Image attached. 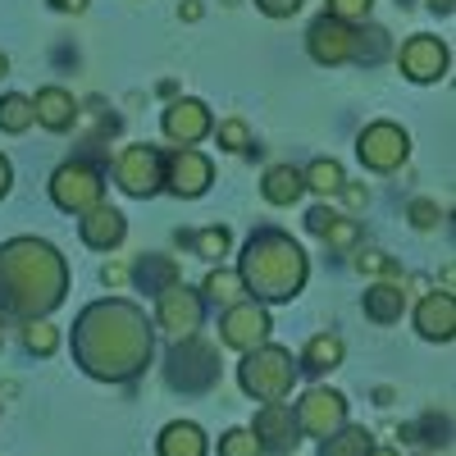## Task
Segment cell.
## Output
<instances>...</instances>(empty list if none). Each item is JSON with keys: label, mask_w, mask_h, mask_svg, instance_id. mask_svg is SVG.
Instances as JSON below:
<instances>
[{"label": "cell", "mask_w": 456, "mask_h": 456, "mask_svg": "<svg viewBox=\"0 0 456 456\" xmlns=\"http://www.w3.org/2000/svg\"><path fill=\"white\" fill-rule=\"evenodd\" d=\"M201 320H206V301H201L197 288H187L183 279L156 297V324H160L174 342H178V338H192V333L201 329Z\"/></svg>", "instance_id": "9"}, {"label": "cell", "mask_w": 456, "mask_h": 456, "mask_svg": "<svg viewBox=\"0 0 456 456\" xmlns=\"http://www.w3.org/2000/svg\"><path fill=\"white\" fill-rule=\"evenodd\" d=\"M0 342H5V329H0Z\"/></svg>", "instance_id": "48"}, {"label": "cell", "mask_w": 456, "mask_h": 456, "mask_svg": "<svg viewBox=\"0 0 456 456\" xmlns=\"http://www.w3.org/2000/svg\"><path fill=\"white\" fill-rule=\"evenodd\" d=\"M51 5H55V10H73V14H78V10H87V0H51Z\"/></svg>", "instance_id": "44"}, {"label": "cell", "mask_w": 456, "mask_h": 456, "mask_svg": "<svg viewBox=\"0 0 456 456\" xmlns=\"http://www.w3.org/2000/svg\"><path fill=\"white\" fill-rule=\"evenodd\" d=\"M429 10L434 14H452V0H429Z\"/></svg>", "instance_id": "45"}, {"label": "cell", "mask_w": 456, "mask_h": 456, "mask_svg": "<svg viewBox=\"0 0 456 456\" xmlns=\"http://www.w3.org/2000/svg\"><path fill=\"white\" fill-rule=\"evenodd\" d=\"M370 10H374V0H329V10L324 14H333V19H342V23H365L370 19Z\"/></svg>", "instance_id": "35"}, {"label": "cell", "mask_w": 456, "mask_h": 456, "mask_svg": "<svg viewBox=\"0 0 456 456\" xmlns=\"http://www.w3.org/2000/svg\"><path fill=\"white\" fill-rule=\"evenodd\" d=\"M78 238H83V247H92V251H114L124 238H128V219L114 210V206H92L83 219H78Z\"/></svg>", "instance_id": "17"}, {"label": "cell", "mask_w": 456, "mask_h": 456, "mask_svg": "<svg viewBox=\"0 0 456 456\" xmlns=\"http://www.w3.org/2000/svg\"><path fill=\"white\" fill-rule=\"evenodd\" d=\"M23 347L32 356H51L60 347V333L46 324V320H23Z\"/></svg>", "instance_id": "31"}, {"label": "cell", "mask_w": 456, "mask_h": 456, "mask_svg": "<svg viewBox=\"0 0 456 456\" xmlns=\"http://www.w3.org/2000/svg\"><path fill=\"white\" fill-rule=\"evenodd\" d=\"M342 356H347V347H342V338L338 333H315L306 342V352H301L297 370H306V374H329L342 365Z\"/></svg>", "instance_id": "23"}, {"label": "cell", "mask_w": 456, "mask_h": 456, "mask_svg": "<svg viewBox=\"0 0 456 456\" xmlns=\"http://www.w3.org/2000/svg\"><path fill=\"white\" fill-rule=\"evenodd\" d=\"M406 215H411V224L420 228V233H429V228H438V224H443L438 201H425V197H420V201H411V206H406Z\"/></svg>", "instance_id": "36"}, {"label": "cell", "mask_w": 456, "mask_h": 456, "mask_svg": "<svg viewBox=\"0 0 456 456\" xmlns=\"http://www.w3.org/2000/svg\"><path fill=\"white\" fill-rule=\"evenodd\" d=\"M210 133H215V142H219L224 151H247V146H251V128H247L242 119H224V124H215Z\"/></svg>", "instance_id": "33"}, {"label": "cell", "mask_w": 456, "mask_h": 456, "mask_svg": "<svg viewBox=\"0 0 456 456\" xmlns=\"http://www.w3.org/2000/svg\"><path fill=\"white\" fill-rule=\"evenodd\" d=\"M165 384L178 393H210L219 384V347L192 338H178L165 361Z\"/></svg>", "instance_id": "5"}, {"label": "cell", "mask_w": 456, "mask_h": 456, "mask_svg": "<svg viewBox=\"0 0 456 456\" xmlns=\"http://www.w3.org/2000/svg\"><path fill=\"white\" fill-rule=\"evenodd\" d=\"M251 434H256V443H260L265 452H279V456H288V452L301 443L297 415H292L288 402H260L256 420H251Z\"/></svg>", "instance_id": "15"}, {"label": "cell", "mask_w": 456, "mask_h": 456, "mask_svg": "<svg viewBox=\"0 0 456 456\" xmlns=\"http://www.w3.org/2000/svg\"><path fill=\"white\" fill-rule=\"evenodd\" d=\"M301 183H306V192H315V197H338V187L347 183V174H342L338 160H315L311 169H301Z\"/></svg>", "instance_id": "30"}, {"label": "cell", "mask_w": 456, "mask_h": 456, "mask_svg": "<svg viewBox=\"0 0 456 456\" xmlns=\"http://www.w3.org/2000/svg\"><path fill=\"white\" fill-rule=\"evenodd\" d=\"M297 361L288 347H274V342H260V347L242 352V365H238V384L247 397L256 402H283L297 384Z\"/></svg>", "instance_id": "4"}, {"label": "cell", "mask_w": 456, "mask_h": 456, "mask_svg": "<svg viewBox=\"0 0 456 456\" xmlns=\"http://www.w3.org/2000/svg\"><path fill=\"white\" fill-rule=\"evenodd\" d=\"M5 73H10V60H5V55H0V78H5Z\"/></svg>", "instance_id": "47"}, {"label": "cell", "mask_w": 456, "mask_h": 456, "mask_svg": "<svg viewBox=\"0 0 456 456\" xmlns=\"http://www.w3.org/2000/svg\"><path fill=\"white\" fill-rule=\"evenodd\" d=\"M28 128H32V96L5 92V96H0V133L19 137V133H28Z\"/></svg>", "instance_id": "28"}, {"label": "cell", "mask_w": 456, "mask_h": 456, "mask_svg": "<svg viewBox=\"0 0 456 456\" xmlns=\"http://www.w3.org/2000/svg\"><path fill=\"white\" fill-rule=\"evenodd\" d=\"M402 311H406L402 283H374V288H365V320H374V324H397Z\"/></svg>", "instance_id": "24"}, {"label": "cell", "mask_w": 456, "mask_h": 456, "mask_svg": "<svg viewBox=\"0 0 456 456\" xmlns=\"http://www.w3.org/2000/svg\"><path fill=\"white\" fill-rule=\"evenodd\" d=\"M356 156H361V165L374 169V174H393V169H402L406 156H411V137H406V128H397V124H388V119L365 124L361 137H356Z\"/></svg>", "instance_id": "8"}, {"label": "cell", "mask_w": 456, "mask_h": 456, "mask_svg": "<svg viewBox=\"0 0 456 456\" xmlns=\"http://www.w3.org/2000/svg\"><path fill=\"white\" fill-rule=\"evenodd\" d=\"M415 329L429 342H452L456 338V297L452 292H429L415 306Z\"/></svg>", "instance_id": "18"}, {"label": "cell", "mask_w": 456, "mask_h": 456, "mask_svg": "<svg viewBox=\"0 0 456 456\" xmlns=\"http://www.w3.org/2000/svg\"><path fill=\"white\" fill-rule=\"evenodd\" d=\"M370 452H374V438L370 429H356V425H342L329 438H320V456H370Z\"/></svg>", "instance_id": "26"}, {"label": "cell", "mask_w": 456, "mask_h": 456, "mask_svg": "<svg viewBox=\"0 0 456 456\" xmlns=\"http://www.w3.org/2000/svg\"><path fill=\"white\" fill-rule=\"evenodd\" d=\"M306 0H256V10L260 14H270V19H292Z\"/></svg>", "instance_id": "38"}, {"label": "cell", "mask_w": 456, "mask_h": 456, "mask_svg": "<svg viewBox=\"0 0 456 456\" xmlns=\"http://www.w3.org/2000/svg\"><path fill=\"white\" fill-rule=\"evenodd\" d=\"M69 292V265L42 238H10L0 247V315L46 320Z\"/></svg>", "instance_id": "2"}, {"label": "cell", "mask_w": 456, "mask_h": 456, "mask_svg": "<svg viewBox=\"0 0 456 456\" xmlns=\"http://www.w3.org/2000/svg\"><path fill=\"white\" fill-rule=\"evenodd\" d=\"M356 238H361V224H356V219H347V215H338V219H333V228L324 233V242H329L333 251H347V247H356Z\"/></svg>", "instance_id": "34"}, {"label": "cell", "mask_w": 456, "mask_h": 456, "mask_svg": "<svg viewBox=\"0 0 456 456\" xmlns=\"http://www.w3.org/2000/svg\"><path fill=\"white\" fill-rule=\"evenodd\" d=\"M210 183H215V165H210L206 151H197V146H174L169 156H165V187H169L174 197L192 201V197L206 192Z\"/></svg>", "instance_id": "11"}, {"label": "cell", "mask_w": 456, "mask_h": 456, "mask_svg": "<svg viewBox=\"0 0 456 456\" xmlns=\"http://www.w3.org/2000/svg\"><path fill=\"white\" fill-rule=\"evenodd\" d=\"M338 197L347 201V206H365L370 192H365V187H356V183H342V187H338Z\"/></svg>", "instance_id": "41"}, {"label": "cell", "mask_w": 456, "mask_h": 456, "mask_svg": "<svg viewBox=\"0 0 456 456\" xmlns=\"http://www.w3.org/2000/svg\"><path fill=\"white\" fill-rule=\"evenodd\" d=\"M10 183H14V169H10V160H5V151H0V197L10 192Z\"/></svg>", "instance_id": "42"}, {"label": "cell", "mask_w": 456, "mask_h": 456, "mask_svg": "<svg viewBox=\"0 0 456 456\" xmlns=\"http://www.w3.org/2000/svg\"><path fill=\"white\" fill-rule=\"evenodd\" d=\"M306 274H311V260L283 228H256L238 256V279H242L247 297L260 301V306L292 301L306 288Z\"/></svg>", "instance_id": "3"}, {"label": "cell", "mask_w": 456, "mask_h": 456, "mask_svg": "<svg viewBox=\"0 0 456 456\" xmlns=\"http://www.w3.org/2000/svg\"><path fill=\"white\" fill-rule=\"evenodd\" d=\"M101 283H110V288H119V283H128V265H119V260H110L105 270H101Z\"/></svg>", "instance_id": "40"}, {"label": "cell", "mask_w": 456, "mask_h": 456, "mask_svg": "<svg viewBox=\"0 0 456 456\" xmlns=\"http://www.w3.org/2000/svg\"><path fill=\"white\" fill-rule=\"evenodd\" d=\"M270 311L260 306V301H251V297H242L238 306H228L224 315H219V342L224 347H233V352H251V347H260V342H270Z\"/></svg>", "instance_id": "10"}, {"label": "cell", "mask_w": 456, "mask_h": 456, "mask_svg": "<svg viewBox=\"0 0 456 456\" xmlns=\"http://www.w3.org/2000/svg\"><path fill=\"white\" fill-rule=\"evenodd\" d=\"M447 64H452L447 42H443V37H429V32H415L411 42H402V51H397V69L406 73L411 83H438V78H447Z\"/></svg>", "instance_id": "12"}, {"label": "cell", "mask_w": 456, "mask_h": 456, "mask_svg": "<svg viewBox=\"0 0 456 456\" xmlns=\"http://www.w3.org/2000/svg\"><path fill=\"white\" fill-rule=\"evenodd\" d=\"M301 192H306V183H301L297 165H270V169H265L260 197L270 206H292V201H301Z\"/></svg>", "instance_id": "22"}, {"label": "cell", "mask_w": 456, "mask_h": 456, "mask_svg": "<svg viewBox=\"0 0 456 456\" xmlns=\"http://www.w3.org/2000/svg\"><path fill=\"white\" fill-rule=\"evenodd\" d=\"M388 55V32L384 28H374L370 19L352 28V60L356 64H379Z\"/></svg>", "instance_id": "27"}, {"label": "cell", "mask_w": 456, "mask_h": 456, "mask_svg": "<svg viewBox=\"0 0 456 456\" xmlns=\"http://www.w3.org/2000/svg\"><path fill=\"white\" fill-rule=\"evenodd\" d=\"M297 429L311 434V438H329L333 429L347 425V397L333 393V388H311L306 397L297 402Z\"/></svg>", "instance_id": "13"}, {"label": "cell", "mask_w": 456, "mask_h": 456, "mask_svg": "<svg viewBox=\"0 0 456 456\" xmlns=\"http://www.w3.org/2000/svg\"><path fill=\"white\" fill-rule=\"evenodd\" d=\"M370 456H397V452H393V447H374Z\"/></svg>", "instance_id": "46"}, {"label": "cell", "mask_w": 456, "mask_h": 456, "mask_svg": "<svg viewBox=\"0 0 456 456\" xmlns=\"http://www.w3.org/2000/svg\"><path fill=\"white\" fill-rule=\"evenodd\" d=\"M356 270H361V274H397V265H393L384 251H361V256H356Z\"/></svg>", "instance_id": "37"}, {"label": "cell", "mask_w": 456, "mask_h": 456, "mask_svg": "<svg viewBox=\"0 0 456 456\" xmlns=\"http://www.w3.org/2000/svg\"><path fill=\"white\" fill-rule=\"evenodd\" d=\"M178 242H192V251L201 256V260H224L228 256V247H233V238H228V228L224 224H210V228H201V233H178Z\"/></svg>", "instance_id": "29"}, {"label": "cell", "mask_w": 456, "mask_h": 456, "mask_svg": "<svg viewBox=\"0 0 456 456\" xmlns=\"http://www.w3.org/2000/svg\"><path fill=\"white\" fill-rule=\"evenodd\" d=\"M78 119V101L64 87H42L32 96V124H42L46 133H69Z\"/></svg>", "instance_id": "19"}, {"label": "cell", "mask_w": 456, "mask_h": 456, "mask_svg": "<svg viewBox=\"0 0 456 456\" xmlns=\"http://www.w3.org/2000/svg\"><path fill=\"white\" fill-rule=\"evenodd\" d=\"M242 297H247V288H242L238 270H210V274H206V283H201V301H215L219 311L238 306Z\"/></svg>", "instance_id": "25"}, {"label": "cell", "mask_w": 456, "mask_h": 456, "mask_svg": "<svg viewBox=\"0 0 456 456\" xmlns=\"http://www.w3.org/2000/svg\"><path fill=\"white\" fill-rule=\"evenodd\" d=\"M51 201L64 215H87L92 206L105 201V174L92 160H64L51 174Z\"/></svg>", "instance_id": "6"}, {"label": "cell", "mask_w": 456, "mask_h": 456, "mask_svg": "<svg viewBox=\"0 0 456 456\" xmlns=\"http://www.w3.org/2000/svg\"><path fill=\"white\" fill-rule=\"evenodd\" d=\"M160 128L174 146H197L201 137H210L215 119H210V105L197 101V96H183V101H169V110L160 114Z\"/></svg>", "instance_id": "14"}, {"label": "cell", "mask_w": 456, "mask_h": 456, "mask_svg": "<svg viewBox=\"0 0 456 456\" xmlns=\"http://www.w3.org/2000/svg\"><path fill=\"white\" fill-rule=\"evenodd\" d=\"M114 183H119V192L146 201V197H156L160 187H165V156L156 146H146V142H133L119 151V160H114Z\"/></svg>", "instance_id": "7"}, {"label": "cell", "mask_w": 456, "mask_h": 456, "mask_svg": "<svg viewBox=\"0 0 456 456\" xmlns=\"http://www.w3.org/2000/svg\"><path fill=\"white\" fill-rule=\"evenodd\" d=\"M73 361L83 365V374L101 379V384H128L151 365L156 338H151L146 311L133 306L124 297H105L73 320Z\"/></svg>", "instance_id": "1"}, {"label": "cell", "mask_w": 456, "mask_h": 456, "mask_svg": "<svg viewBox=\"0 0 456 456\" xmlns=\"http://www.w3.org/2000/svg\"><path fill=\"white\" fill-rule=\"evenodd\" d=\"M128 279H133L142 292L160 297V292L174 288L183 274H178V265H174L169 256H137V260H133V270H128Z\"/></svg>", "instance_id": "21"}, {"label": "cell", "mask_w": 456, "mask_h": 456, "mask_svg": "<svg viewBox=\"0 0 456 456\" xmlns=\"http://www.w3.org/2000/svg\"><path fill=\"white\" fill-rule=\"evenodd\" d=\"M178 14H183V19H187V23H197V19H201V5H197V0H187V5H183V10H178Z\"/></svg>", "instance_id": "43"}, {"label": "cell", "mask_w": 456, "mask_h": 456, "mask_svg": "<svg viewBox=\"0 0 456 456\" xmlns=\"http://www.w3.org/2000/svg\"><path fill=\"white\" fill-rule=\"evenodd\" d=\"M333 219H338V210H333V206H311V215H306V228H311L315 238H324L329 228H333Z\"/></svg>", "instance_id": "39"}, {"label": "cell", "mask_w": 456, "mask_h": 456, "mask_svg": "<svg viewBox=\"0 0 456 456\" xmlns=\"http://www.w3.org/2000/svg\"><path fill=\"white\" fill-rule=\"evenodd\" d=\"M306 51H311L315 64H329V69L347 64L352 60V23H342L333 14H320L306 28Z\"/></svg>", "instance_id": "16"}, {"label": "cell", "mask_w": 456, "mask_h": 456, "mask_svg": "<svg viewBox=\"0 0 456 456\" xmlns=\"http://www.w3.org/2000/svg\"><path fill=\"white\" fill-rule=\"evenodd\" d=\"M156 452H160V456H206L210 443H206V429H201V425H192V420H174V425L160 429Z\"/></svg>", "instance_id": "20"}, {"label": "cell", "mask_w": 456, "mask_h": 456, "mask_svg": "<svg viewBox=\"0 0 456 456\" xmlns=\"http://www.w3.org/2000/svg\"><path fill=\"white\" fill-rule=\"evenodd\" d=\"M219 456H265V447L256 443L251 429H228L219 438Z\"/></svg>", "instance_id": "32"}]
</instances>
